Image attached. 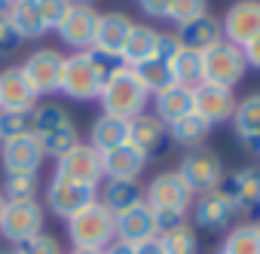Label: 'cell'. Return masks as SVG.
Returning a JSON list of instances; mask_svg holds the SVG:
<instances>
[{
	"label": "cell",
	"instance_id": "obj_1",
	"mask_svg": "<svg viewBox=\"0 0 260 254\" xmlns=\"http://www.w3.org/2000/svg\"><path fill=\"white\" fill-rule=\"evenodd\" d=\"M31 135L37 138L43 156H55V160L68 153L74 144H80L71 113L58 104H37L31 110Z\"/></svg>",
	"mask_w": 260,
	"mask_h": 254
},
{
	"label": "cell",
	"instance_id": "obj_2",
	"mask_svg": "<svg viewBox=\"0 0 260 254\" xmlns=\"http://www.w3.org/2000/svg\"><path fill=\"white\" fill-rule=\"evenodd\" d=\"M147 98L150 95L138 83L135 71L125 68V65H119L107 77V83L101 86V95H98L101 113H110V116H119V119H135L138 113H144L147 110Z\"/></svg>",
	"mask_w": 260,
	"mask_h": 254
},
{
	"label": "cell",
	"instance_id": "obj_3",
	"mask_svg": "<svg viewBox=\"0 0 260 254\" xmlns=\"http://www.w3.org/2000/svg\"><path fill=\"white\" fill-rule=\"evenodd\" d=\"M68 239H71V248L104 251L110 242H116V217L95 202L83 214L68 220Z\"/></svg>",
	"mask_w": 260,
	"mask_h": 254
},
{
	"label": "cell",
	"instance_id": "obj_4",
	"mask_svg": "<svg viewBox=\"0 0 260 254\" xmlns=\"http://www.w3.org/2000/svg\"><path fill=\"white\" fill-rule=\"evenodd\" d=\"M101 77L89 58V52H71L64 55L61 77H58V92L71 101H98L101 95Z\"/></svg>",
	"mask_w": 260,
	"mask_h": 254
},
{
	"label": "cell",
	"instance_id": "obj_5",
	"mask_svg": "<svg viewBox=\"0 0 260 254\" xmlns=\"http://www.w3.org/2000/svg\"><path fill=\"white\" fill-rule=\"evenodd\" d=\"M193 199L196 196L190 193V187L184 184V178L178 175V169L175 172H159L147 184V190H144V202L156 214H181V217H187Z\"/></svg>",
	"mask_w": 260,
	"mask_h": 254
},
{
	"label": "cell",
	"instance_id": "obj_6",
	"mask_svg": "<svg viewBox=\"0 0 260 254\" xmlns=\"http://www.w3.org/2000/svg\"><path fill=\"white\" fill-rule=\"evenodd\" d=\"M43 233V205L37 199H7L0 214V236L13 245H22Z\"/></svg>",
	"mask_w": 260,
	"mask_h": 254
},
{
	"label": "cell",
	"instance_id": "obj_7",
	"mask_svg": "<svg viewBox=\"0 0 260 254\" xmlns=\"http://www.w3.org/2000/svg\"><path fill=\"white\" fill-rule=\"evenodd\" d=\"M248 65H245V55L239 46L220 40L217 46H211L208 52H202V83H211V86H223V89H233L242 77H245Z\"/></svg>",
	"mask_w": 260,
	"mask_h": 254
},
{
	"label": "cell",
	"instance_id": "obj_8",
	"mask_svg": "<svg viewBox=\"0 0 260 254\" xmlns=\"http://www.w3.org/2000/svg\"><path fill=\"white\" fill-rule=\"evenodd\" d=\"M52 178L58 181H71V184H83V187H98L104 181L101 172V153L89 144H74L68 153H61L55 160V172Z\"/></svg>",
	"mask_w": 260,
	"mask_h": 254
},
{
	"label": "cell",
	"instance_id": "obj_9",
	"mask_svg": "<svg viewBox=\"0 0 260 254\" xmlns=\"http://www.w3.org/2000/svg\"><path fill=\"white\" fill-rule=\"evenodd\" d=\"M178 175L184 178V184L190 187L193 196H205V193H214V190L220 187V181H223L226 172H223L220 160H217L211 150L196 147V150H190V153L181 160Z\"/></svg>",
	"mask_w": 260,
	"mask_h": 254
},
{
	"label": "cell",
	"instance_id": "obj_10",
	"mask_svg": "<svg viewBox=\"0 0 260 254\" xmlns=\"http://www.w3.org/2000/svg\"><path fill=\"white\" fill-rule=\"evenodd\" d=\"M217 193L226 196L233 202V208L239 214H245V220L257 217V211H260V169L245 166V169H236V172L223 175Z\"/></svg>",
	"mask_w": 260,
	"mask_h": 254
},
{
	"label": "cell",
	"instance_id": "obj_11",
	"mask_svg": "<svg viewBox=\"0 0 260 254\" xmlns=\"http://www.w3.org/2000/svg\"><path fill=\"white\" fill-rule=\"evenodd\" d=\"M95 202H98V187H83V184H71V181H58V178H52L46 187V205L64 224L71 217L83 214Z\"/></svg>",
	"mask_w": 260,
	"mask_h": 254
},
{
	"label": "cell",
	"instance_id": "obj_12",
	"mask_svg": "<svg viewBox=\"0 0 260 254\" xmlns=\"http://www.w3.org/2000/svg\"><path fill=\"white\" fill-rule=\"evenodd\" d=\"M61 65H64V55L52 46H43V49H34L19 68L22 74L28 77L31 89L43 98V95H55L58 92V77H61Z\"/></svg>",
	"mask_w": 260,
	"mask_h": 254
},
{
	"label": "cell",
	"instance_id": "obj_13",
	"mask_svg": "<svg viewBox=\"0 0 260 254\" xmlns=\"http://www.w3.org/2000/svg\"><path fill=\"white\" fill-rule=\"evenodd\" d=\"M220 34L233 46H245L260 34V0H236V4L223 13Z\"/></svg>",
	"mask_w": 260,
	"mask_h": 254
},
{
	"label": "cell",
	"instance_id": "obj_14",
	"mask_svg": "<svg viewBox=\"0 0 260 254\" xmlns=\"http://www.w3.org/2000/svg\"><path fill=\"white\" fill-rule=\"evenodd\" d=\"M95 25H98V10L95 7L74 4L55 34H58V40L71 52H89L92 49V40H95Z\"/></svg>",
	"mask_w": 260,
	"mask_h": 254
},
{
	"label": "cell",
	"instance_id": "obj_15",
	"mask_svg": "<svg viewBox=\"0 0 260 254\" xmlns=\"http://www.w3.org/2000/svg\"><path fill=\"white\" fill-rule=\"evenodd\" d=\"M159 236L156 230V214L147 202H138L128 211L116 214V242L128 245V248H138L144 242H153Z\"/></svg>",
	"mask_w": 260,
	"mask_h": 254
},
{
	"label": "cell",
	"instance_id": "obj_16",
	"mask_svg": "<svg viewBox=\"0 0 260 254\" xmlns=\"http://www.w3.org/2000/svg\"><path fill=\"white\" fill-rule=\"evenodd\" d=\"M193 113H199L208 125L233 119V113H236V95H233V89L199 83L193 89Z\"/></svg>",
	"mask_w": 260,
	"mask_h": 254
},
{
	"label": "cell",
	"instance_id": "obj_17",
	"mask_svg": "<svg viewBox=\"0 0 260 254\" xmlns=\"http://www.w3.org/2000/svg\"><path fill=\"white\" fill-rule=\"evenodd\" d=\"M43 150L37 144L34 135H22V138H10L0 141V163L4 172H19V175H37L43 166Z\"/></svg>",
	"mask_w": 260,
	"mask_h": 254
},
{
	"label": "cell",
	"instance_id": "obj_18",
	"mask_svg": "<svg viewBox=\"0 0 260 254\" xmlns=\"http://www.w3.org/2000/svg\"><path fill=\"white\" fill-rule=\"evenodd\" d=\"M135 22L128 19L125 13H98V25H95V40H92V49L101 52V55H110V58H119L128 34H132Z\"/></svg>",
	"mask_w": 260,
	"mask_h": 254
},
{
	"label": "cell",
	"instance_id": "obj_19",
	"mask_svg": "<svg viewBox=\"0 0 260 254\" xmlns=\"http://www.w3.org/2000/svg\"><path fill=\"white\" fill-rule=\"evenodd\" d=\"M166 141H169V125L159 116L144 110L135 119H128V144H132L138 153H144L147 160L153 153H159L166 147Z\"/></svg>",
	"mask_w": 260,
	"mask_h": 254
},
{
	"label": "cell",
	"instance_id": "obj_20",
	"mask_svg": "<svg viewBox=\"0 0 260 254\" xmlns=\"http://www.w3.org/2000/svg\"><path fill=\"white\" fill-rule=\"evenodd\" d=\"M144 169H147V156L138 153L132 144H119V147L101 153L104 181H138Z\"/></svg>",
	"mask_w": 260,
	"mask_h": 254
},
{
	"label": "cell",
	"instance_id": "obj_21",
	"mask_svg": "<svg viewBox=\"0 0 260 254\" xmlns=\"http://www.w3.org/2000/svg\"><path fill=\"white\" fill-rule=\"evenodd\" d=\"M40 95L31 89L22 68H4L0 71V110H34Z\"/></svg>",
	"mask_w": 260,
	"mask_h": 254
},
{
	"label": "cell",
	"instance_id": "obj_22",
	"mask_svg": "<svg viewBox=\"0 0 260 254\" xmlns=\"http://www.w3.org/2000/svg\"><path fill=\"white\" fill-rule=\"evenodd\" d=\"M196 202V227L202 230H230L239 217V211L233 208V202L226 196H220L217 190L214 193H205Z\"/></svg>",
	"mask_w": 260,
	"mask_h": 254
},
{
	"label": "cell",
	"instance_id": "obj_23",
	"mask_svg": "<svg viewBox=\"0 0 260 254\" xmlns=\"http://www.w3.org/2000/svg\"><path fill=\"white\" fill-rule=\"evenodd\" d=\"M233 125L239 141L254 150L260 156V92L245 95L242 101H236V113H233Z\"/></svg>",
	"mask_w": 260,
	"mask_h": 254
},
{
	"label": "cell",
	"instance_id": "obj_24",
	"mask_svg": "<svg viewBox=\"0 0 260 254\" xmlns=\"http://www.w3.org/2000/svg\"><path fill=\"white\" fill-rule=\"evenodd\" d=\"M178 43H181V49H190V52H208L211 46H217L220 40H223V34H220V22L214 19V16H199L196 22H187V25H181L178 28Z\"/></svg>",
	"mask_w": 260,
	"mask_h": 254
},
{
	"label": "cell",
	"instance_id": "obj_25",
	"mask_svg": "<svg viewBox=\"0 0 260 254\" xmlns=\"http://www.w3.org/2000/svg\"><path fill=\"white\" fill-rule=\"evenodd\" d=\"M138 202H144V190L138 187V181H101L98 184V205H104L113 217Z\"/></svg>",
	"mask_w": 260,
	"mask_h": 254
},
{
	"label": "cell",
	"instance_id": "obj_26",
	"mask_svg": "<svg viewBox=\"0 0 260 254\" xmlns=\"http://www.w3.org/2000/svg\"><path fill=\"white\" fill-rule=\"evenodd\" d=\"M119 144H128V119H119V116H110V113H98L92 119V129H89V147L104 153V150H113Z\"/></svg>",
	"mask_w": 260,
	"mask_h": 254
},
{
	"label": "cell",
	"instance_id": "obj_27",
	"mask_svg": "<svg viewBox=\"0 0 260 254\" xmlns=\"http://www.w3.org/2000/svg\"><path fill=\"white\" fill-rule=\"evenodd\" d=\"M153 107H156L153 116H159L166 125H172V122L184 119L187 113H193V89L175 83V86L162 89L159 95H153Z\"/></svg>",
	"mask_w": 260,
	"mask_h": 254
},
{
	"label": "cell",
	"instance_id": "obj_28",
	"mask_svg": "<svg viewBox=\"0 0 260 254\" xmlns=\"http://www.w3.org/2000/svg\"><path fill=\"white\" fill-rule=\"evenodd\" d=\"M156 40H159V31H156V28H150V25H135L132 34H128V40H125V46H122V52H119V61H122L125 68H138L141 61L153 58Z\"/></svg>",
	"mask_w": 260,
	"mask_h": 254
},
{
	"label": "cell",
	"instance_id": "obj_29",
	"mask_svg": "<svg viewBox=\"0 0 260 254\" xmlns=\"http://www.w3.org/2000/svg\"><path fill=\"white\" fill-rule=\"evenodd\" d=\"M7 19H10V25L16 28V34L22 40H37V37L46 34V28H43V22H40V16H37L31 0H13Z\"/></svg>",
	"mask_w": 260,
	"mask_h": 254
},
{
	"label": "cell",
	"instance_id": "obj_30",
	"mask_svg": "<svg viewBox=\"0 0 260 254\" xmlns=\"http://www.w3.org/2000/svg\"><path fill=\"white\" fill-rule=\"evenodd\" d=\"M223 254H260V230L254 220H239L223 236Z\"/></svg>",
	"mask_w": 260,
	"mask_h": 254
},
{
	"label": "cell",
	"instance_id": "obj_31",
	"mask_svg": "<svg viewBox=\"0 0 260 254\" xmlns=\"http://www.w3.org/2000/svg\"><path fill=\"white\" fill-rule=\"evenodd\" d=\"M208 135H211V125H208L199 113H187L184 119H178V122L169 125V138L178 141V144H184V147H190V150L202 147V141H205Z\"/></svg>",
	"mask_w": 260,
	"mask_h": 254
},
{
	"label": "cell",
	"instance_id": "obj_32",
	"mask_svg": "<svg viewBox=\"0 0 260 254\" xmlns=\"http://www.w3.org/2000/svg\"><path fill=\"white\" fill-rule=\"evenodd\" d=\"M132 71H135V77H138V83L144 86V92H147V95H159L162 89L175 86L172 65H169V61H162V58H147V61H141V65H138V68H132Z\"/></svg>",
	"mask_w": 260,
	"mask_h": 254
},
{
	"label": "cell",
	"instance_id": "obj_33",
	"mask_svg": "<svg viewBox=\"0 0 260 254\" xmlns=\"http://www.w3.org/2000/svg\"><path fill=\"white\" fill-rule=\"evenodd\" d=\"M172 77L178 86H187V89H196L202 83V55L199 52H190V49H181L172 61Z\"/></svg>",
	"mask_w": 260,
	"mask_h": 254
},
{
	"label": "cell",
	"instance_id": "obj_34",
	"mask_svg": "<svg viewBox=\"0 0 260 254\" xmlns=\"http://www.w3.org/2000/svg\"><path fill=\"white\" fill-rule=\"evenodd\" d=\"M156 242H159L162 254H196L199 251V239H196V230L190 224H181L175 230L159 233Z\"/></svg>",
	"mask_w": 260,
	"mask_h": 254
},
{
	"label": "cell",
	"instance_id": "obj_35",
	"mask_svg": "<svg viewBox=\"0 0 260 254\" xmlns=\"http://www.w3.org/2000/svg\"><path fill=\"white\" fill-rule=\"evenodd\" d=\"M7 199H37V175H19V172H4V187Z\"/></svg>",
	"mask_w": 260,
	"mask_h": 254
},
{
	"label": "cell",
	"instance_id": "obj_36",
	"mask_svg": "<svg viewBox=\"0 0 260 254\" xmlns=\"http://www.w3.org/2000/svg\"><path fill=\"white\" fill-rule=\"evenodd\" d=\"M31 135V110H0V138H22Z\"/></svg>",
	"mask_w": 260,
	"mask_h": 254
},
{
	"label": "cell",
	"instance_id": "obj_37",
	"mask_svg": "<svg viewBox=\"0 0 260 254\" xmlns=\"http://www.w3.org/2000/svg\"><path fill=\"white\" fill-rule=\"evenodd\" d=\"M31 4H34V10H37V16H40L46 31H58V25L64 22V16L74 7L71 0H31Z\"/></svg>",
	"mask_w": 260,
	"mask_h": 254
},
{
	"label": "cell",
	"instance_id": "obj_38",
	"mask_svg": "<svg viewBox=\"0 0 260 254\" xmlns=\"http://www.w3.org/2000/svg\"><path fill=\"white\" fill-rule=\"evenodd\" d=\"M199 16H208V0H172L166 19L175 22L178 28L187 22H196Z\"/></svg>",
	"mask_w": 260,
	"mask_h": 254
},
{
	"label": "cell",
	"instance_id": "obj_39",
	"mask_svg": "<svg viewBox=\"0 0 260 254\" xmlns=\"http://www.w3.org/2000/svg\"><path fill=\"white\" fill-rule=\"evenodd\" d=\"M13 251L16 254H61V245H58L55 236L40 233V236H34V239H28L22 245H13Z\"/></svg>",
	"mask_w": 260,
	"mask_h": 254
},
{
	"label": "cell",
	"instance_id": "obj_40",
	"mask_svg": "<svg viewBox=\"0 0 260 254\" xmlns=\"http://www.w3.org/2000/svg\"><path fill=\"white\" fill-rule=\"evenodd\" d=\"M22 43H25V40L16 34V28L10 25V19H7V16H0V58H7V55L19 52Z\"/></svg>",
	"mask_w": 260,
	"mask_h": 254
},
{
	"label": "cell",
	"instance_id": "obj_41",
	"mask_svg": "<svg viewBox=\"0 0 260 254\" xmlns=\"http://www.w3.org/2000/svg\"><path fill=\"white\" fill-rule=\"evenodd\" d=\"M181 52V43H178V37L175 34H162L159 31V40H156V52H153V58H162V61H175V55Z\"/></svg>",
	"mask_w": 260,
	"mask_h": 254
},
{
	"label": "cell",
	"instance_id": "obj_42",
	"mask_svg": "<svg viewBox=\"0 0 260 254\" xmlns=\"http://www.w3.org/2000/svg\"><path fill=\"white\" fill-rule=\"evenodd\" d=\"M242 55H245V65H248V68H257V71H260V34H257L251 43L242 46Z\"/></svg>",
	"mask_w": 260,
	"mask_h": 254
},
{
	"label": "cell",
	"instance_id": "obj_43",
	"mask_svg": "<svg viewBox=\"0 0 260 254\" xmlns=\"http://www.w3.org/2000/svg\"><path fill=\"white\" fill-rule=\"evenodd\" d=\"M138 4H141V10H144L147 16H153V19H166L172 0H138Z\"/></svg>",
	"mask_w": 260,
	"mask_h": 254
},
{
	"label": "cell",
	"instance_id": "obj_44",
	"mask_svg": "<svg viewBox=\"0 0 260 254\" xmlns=\"http://www.w3.org/2000/svg\"><path fill=\"white\" fill-rule=\"evenodd\" d=\"M104 254H135V248H128V245H122V242H110V245L104 248Z\"/></svg>",
	"mask_w": 260,
	"mask_h": 254
},
{
	"label": "cell",
	"instance_id": "obj_45",
	"mask_svg": "<svg viewBox=\"0 0 260 254\" xmlns=\"http://www.w3.org/2000/svg\"><path fill=\"white\" fill-rule=\"evenodd\" d=\"M135 254H162V248H159V242L153 239V242H144V245H138V248H135Z\"/></svg>",
	"mask_w": 260,
	"mask_h": 254
},
{
	"label": "cell",
	"instance_id": "obj_46",
	"mask_svg": "<svg viewBox=\"0 0 260 254\" xmlns=\"http://www.w3.org/2000/svg\"><path fill=\"white\" fill-rule=\"evenodd\" d=\"M68 254H104V251H89V248H71Z\"/></svg>",
	"mask_w": 260,
	"mask_h": 254
},
{
	"label": "cell",
	"instance_id": "obj_47",
	"mask_svg": "<svg viewBox=\"0 0 260 254\" xmlns=\"http://www.w3.org/2000/svg\"><path fill=\"white\" fill-rule=\"evenodd\" d=\"M10 7H13V0H0V16H7Z\"/></svg>",
	"mask_w": 260,
	"mask_h": 254
},
{
	"label": "cell",
	"instance_id": "obj_48",
	"mask_svg": "<svg viewBox=\"0 0 260 254\" xmlns=\"http://www.w3.org/2000/svg\"><path fill=\"white\" fill-rule=\"evenodd\" d=\"M71 4H83V7H92L95 0H71Z\"/></svg>",
	"mask_w": 260,
	"mask_h": 254
},
{
	"label": "cell",
	"instance_id": "obj_49",
	"mask_svg": "<svg viewBox=\"0 0 260 254\" xmlns=\"http://www.w3.org/2000/svg\"><path fill=\"white\" fill-rule=\"evenodd\" d=\"M4 205H7V196H4V193H0V214H4Z\"/></svg>",
	"mask_w": 260,
	"mask_h": 254
},
{
	"label": "cell",
	"instance_id": "obj_50",
	"mask_svg": "<svg viewBox=\"0 0 260 254\" xmlns=\"http://www.w3.org/2000/svg\"><path fill=\"white\" fill-rule=\"evenodd\" d=\"M0 254H16V251L13 248H0Z\"/></svg>",
	"mask_w": 260,
	"mask_h": 254
},
{
	"label": "cell",
	"instance_id": "obj_51",
	"mask_svg": "<svg viewBox=\"0 0 260 254\" xmlns=\"http://www.w3.org/2000/svg\"><path fill=\"white\" fill-rule=\"evenodd\" d=\"M254 224H257V230H260V220H254Z\"/></svg>",
	"mask_w": 260,
	"mask_h": 254
},
{
	"label": "cell",
	"instance_id": "obj_52",
	"mask_svg": "<svg viewBox=\"0 0 260 254\" xmlns=\"http://www.w3.org/2000/svg\"><path fill=\"white\" fill-rule=\"evenodd\" d=\"M257 220H260V211H257Z\"/></svg>",
	"mask_w": 260,
	"mask_h": 254
},
{
	"label": "cell",
	"instance_id": "obj_53",
	"mask_svg": "<svg viewBox=\"0 0 260 254\" xmlns=\"http://www.w3.org/2000/svg\"><path fill=\"white\" fill-rule=\"evenodd\" d=\"M217 254H223V251H217Z\"/></svg>",
	"mask_w": 260,
	"mask_h": 254
},
{
	"label": "cell",
	"instance_id": "obj_54",
	"mask_svg": "<svg viewBox=\"0 0 260 254\" xmlns=\"http://www.w3.org/2000/svg\"><path fill=\"white\" fill-rule=\"evenodd\" d=\"M0 141H4V138H0Z\"/></svg>",
	"mask_w": 260,
	"mask_h": 254
}]
</instances>
